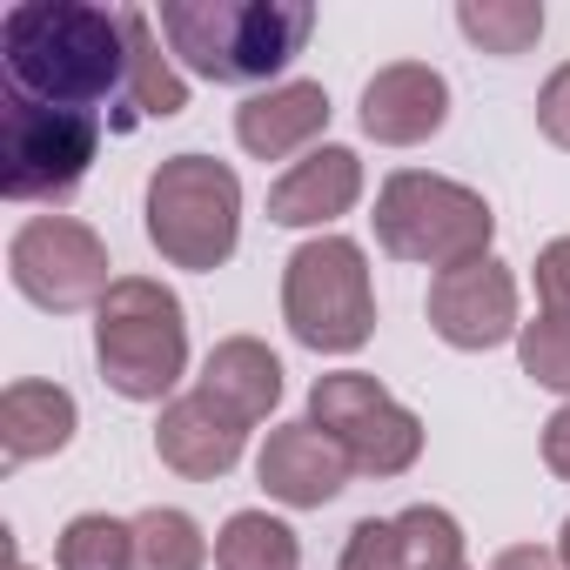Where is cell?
Listing matches in <instances>:
<instances>
[{
    "label": "cell",
    "instance_id": "cell-16",
    "mask_svg": "<svg viewBox=\"0 0 570 570\" xmlns=\"http://www.w3.org/2000/svg\"><path fill=\"white\" fill-rule=\"evenodd\" d=\"M323 128H330V95H323V81H282V88L248 95V101L235 108V141H242L255 161L296 155V148H309Z\"/></svg>",
    "mask_w": 570,
    "mask_h": 570
},
{
    "label": "cell",
    "instance_id": "cell-8",
    "mask_svg": "<svg viewBox=\"0 0 570 570\" xmlns=\"http://www.w3.org/2000/svg\"><path fill=\"white\" fill-rule=\"evenodd\" d=\"M309 423L350 456L356 476H403L423 456V423L363 370L316 376L309 390Z\"/></svg>",
    "mask_w": 570,
    "mask_h": 570
},
{
    "label": "cell",
    "instance_id": "cell-19",
    "mask_svg": "<svg viewBox=\"0 0 570 570\" xmlns=\"http://www.w3.org/2000/svg\"><path fill=\"white\" fill-rule=\"evenodd\" d=\"M121 21H128V88H121V135L135 128V121H168V115H181L188 108V81L168 68V55L155 48V21L141 14V8H121Z\"/></svg>",
    "mask_w": 570,
    "mask_h": 570
},
{
    "label": "cell",
    "instance_id": "cell-21",
    "mask_svg": "<svg viewBox=\"0 0 570 570\" xmlns=\"http://www.w3.org/2000/svg\"><path fill=\"white\" fill-rule=\"evenodd\" d=\"M456 28H463L483 55L517 61V55H530V48L543 41V8H537V0H463V8H456Z\"/></svg>",
    "mask_w": 570,
    "mask_h": 570
},
{
    "label": "cell",
    "instance_id": "cell-23",
    "mask_svg": "<svg viewBox=\"0 0 570 570\" xmlns=\"http://www.w3.org/2000/svg\"><path fill=\"white\" fill-rule=\"evenodd\" d=\"M55 570H135V523L121 517H75L55 543Z\"/></svg>",
    "mask_w": 570,
    "mask_h": 570
},
{
    "label": "cell",
    "instance_id": "cell-27",
    "mask_svg": "<svg viewBox=\"0 0 570 570\" xmlns=\"http://www.w3.org/2000/svg\"><path fill=\"white\" fill-rule=\"evenodd\" d=\"M543 463H550V470L570 483V403H563V410L543 423Z\"/></svg>",
    "mask_w": 570,
    "mask_h": 570
},
{
    "label": "cell",
    "instance_id": "cell-9",
    "mask_svg": "<svg viewBox=\"0 0 570 570\" xmlns=\"http://www.w3.org/2000/svg\"><path fill=\"white\" fill-rule=\"evenodd\" d=\"M108 242L75 222V215H35L14 228L8 242V275L14 289L35 303V309H55V316H75V309H101V296L115 289L121 275H108Z\"/></svg>",
    "mask_w": 570,
    "mask_h": 570
},
{
    "label": "cell",
    "instance_id": "cell-10",
    "mask_svg": "<svg viewBox=\"0 0 570 570\" xmlns=\"http://www.w3.org/2000/svg\"><path fill=\"white\" fill-rule=\"evenodd\" d=\"M430 330L450 350H497V343H510L523 330L517 323V275L497 255L443 268L430 282Z\"/></svg>",
    "mask_w": 570,
    "mask_h": 570
},
{
    "label": "cell",
    "instance_id": "cell-30",
    "mask_svg": "<svg viewBox=\"0 0 570 570\" xmlns=\"http://www.w3.org/2000/svg\"><path fill=\"white\" fill-rule=\"evenodd\" d=\"M8 570H35V563H28V557H21V550H8Z\"/></svg>",
    "mask_w": 570,
    "mask_h": 570
},
{
    "label": "cell",
    "instance_id": "cell-20",
    "mask_svg": "<svg viewBox=\"0 0 570 570\" xmlns=\"http://www.w3.org/2000/svg\"><path fill=\"white\" fill-rule=\"evenodd\" d=\"M215 570H303V543L268 510H235L215 537Z\"/></svg>",
    "mask_w": 570,
    "mask_h": 570
},
{
    "label": "cell",
    "instance_id": "cell-1",
    "mask_svg": "<svg viewBox=\"0 0 570 570\" xmlns=\"http://www.w3.org/2000/svg\"><path fill=\"white\" fill-rule=\"evenodd\" d=\"M0 68L28 101L95 115L128 88V21L88 0H21L0 21Z\"/></svg>",
    "mask_w": 570,
    "mask_h": 570
},
{
    "label": "cell",
    "instance_id": "cell-25",
    "mask_svg": "<svg viewBox=\"0 0 570 570\" xmlns=\"http://www.w3.org/2000/svg\"><path fill=\"white\" fill-rule=\"evenodd\" d=\"M537 303L543 316H570V235H557L537 255Z\"/></svg>",
    "mask_w": 570,
    "mask_h": 570
},
{
    "label": "cell",
    "instance_id": "cell-15",
    "mask_svg": "<svg viewBox=\"0 0 570 570\" xmlns=\"http://www.w3.org/2000/svg\"><path fill=\"white\" fill-rule=\"evenodd\" d=\"M356 195H363L356 148H309L289 175L268 188V222H282V228H323V222L350 215Z\"/></svg>",
    "mask_w": 570,
    "mask_h": 570
},
{
    "label": "cell",
    "instance_id": "cell-3",
    "mask_svg": "<svg viewBox=\"0 0 570 570\" xmlns=\"http://www.w3.org/2000/svg\"><path fill=\"white\" fill-rule=\"evenodd\" d=\"M95 363L115 396L161 403L188 370V323L175 289H161L155 275H121L95 309Z\"/></svg>",
    "mask_w": 570,
    "mask_h": 570
},
{
    "label": "cell",
    "instance_id": "cell-17",
    "mask_svg": "<svg viewBox=\"0 0 570 570\" xmlns=\"http://www.w3.org/2000/svg\"><path fill=\"white\" fill-rule=\"evenodd\" d=\"M202 396H208L215 410H228L242 430H255V423L282 403V363H275V350L255 343V336L215 343L208 363H202Z\"/></svg>",
    "mask_w": 570,
    "mask_h": 570
},
{
    "label": "cell",
    "instance_id": "cell-2",
    "mask_svg": "<svg viewBox=\"0 0 570 570\" xmlns=\"http://www.w3.org/2000/svg\"><path fill=\"white\" fill-rule=\"evenodd\" d=\"M161 35L188 75L215 88H255L309 48L316 8L309 0H161Z\"/></svg>",
    "mask_w": 570,
    "mask_h": 570
},
{
    "label": "cell",
    "instance_id": "cell-22",
    "mask_svg": "<svg viewBox=\"0 0 570 570\" xmlns=\"http://www.w3.org/2000/svg\"><path fill=\"white\" fill-rule=\"evenodd\" d=\"M208 543L188 510H141L135 517V570H202Z\"/></svg>",
    "mask_w": 570,
    "mask_h": 570
},
{
    "label": "cell",
    "instance_id": "cell-14",
    "mask_svg": "<svg viewBox=\"0 0 570 570\" xmlns=\"http://www.w3.org/2000/svg\"><path fill=\"white\" fill-rule=\"evenodd\" d=\"M242 443H248V430H242L228 410H215L202 390H195V396H175V403L161 410V423H155V456H161L175 476H188V483L228 476V470L242 463Z\"/></svg>",
    "mask_w": 570,
    "mask_h": 570
},
{
    "label": "cell",
    "instance_id": "cell-28",
    "mask_svg": "<svg viewBox=\"0 0 570 570\" xmlns=\"http://www.w3.org/2000/svg\"><path fill=\"white\" fill-rule=\"evenodd\" d=\"M490 570H563V557L543 550V543H510V550H497Z\"/></svg>",
    "mask_w": 570,
    "mask_h": 570
},
{
    "label": "cell",
    "instance_id": "cell-13",
    "mask_svg": "<svg viewBox=\"0 0 570 570\" xmlns=\"http://www.w3.org/2000/svg\"><path fill=\"white\" fill-rule=\"evenodd\" d=\"M450 121V81L423 61H390L363 88V135L383 148H416Z\"/></svg>",
    "mask_w": 570,
    "mask_h": 570
},
{
    "label": "cell",
    "instance_id": "cell-7",
    "mask_svg": "<svg viewBox=\"0 0 570 570\" xmlns=\"http://www.w3.org/2000/svg\"><path fill=\"white\" fill-rule=\"evenodd\" d=\"M101 155V115L0 95V188L8 202H68Z\"/></svg>",
    "mask_w": 570,
    "mask_h": 570
},
{
    "label": "cell",
    "instance_id": "cell-4",
    "mask_svg": "<svg viewBox=\"0 0 570 570\" xmlns=\"http://www.w3.org/2000/svg\"><path fill=\"white\" fill-rule=\"evenodd\" d=\"M497 235V215L476 188L450 181V175H423V168H396L376 188V242L396 262H423V268H463L483 262Z\"/></svg>",
    "mask_w": 570,
    "mask_h": 570
},
{
    "label": "cell",
    "instance_id": "cell-11",
    "mask_svg": "<svg viewBox=\"0 0 570 570\" xmlns=\"http://www.w3.org/2000/svg\"><path fill=\"white\" fill-rule=\"evenodd\" d=\"M343 570H470V557L450 510L410 503L403 517H363L343 543Z\"/></svg>",
    "mask_w": 570,
    "mask_h": 570
},
{
    "label": "cell",
    "instance_id": "cell-5",
    "mask_svg": "<svg viewBox=\"0 0 570 570\" xmlns=\"http://www.w3.org/2000/svg\"><path fill=\"white\" fill-rule=\"evenodd\" d=\"M282 323L316 356H350L376 336L370 262L350 235H316L282 262Z\"/></svg>",
    "mask_w": 570,
    "mask_h": 570
},
{
    "label": "cell",
    "instance_id": "cell-29",
    "mask_svg": "<svg viewBox=\"0 0 570 570\" xmlns=\"http://www.w3.org/2000/svg\"><path fill=\"white\" fill-rule=\"evenodd\" d=\"M557 557H563V570H570V523H563V537H557Z\"/></svg>",
    "mask_w": 570,
    "mask_h": 570
},
{
    "label": "cell",
    "instance_id": "cell-18",
    "mask_svg": "<svg viewBox=\"0 0 570 570\" xmlns=\"http://www.w3.org/2000/svg\"><path fill=\"white\" fill-rule=\"evenodd\" d=\"M75 423L81 416L61 383H8V396H0V456H8V470L55 456L75 443Z\"/></svg>",
    "mask_w": 570,
    "mask_h": 570
},
{
    "label": "cell",
    "instance_id": "cell-6",
    "mask_svg": "<svg viewBox=\"0 0 570 570\" xmlns=\"http://www.w3.org/2000/svg\"><path fill=\"white\" fill-rule=\"evenodd\" d=\"M148 242L168 268H222L242 242V181L228 161L175 155L148 175Z\"/></svg>",
    "mask_w": 570,
    "mask_h": 570
},
{
    "label": "cell",
    "instance_id": "cell-24",
    "mask_svg": "<svg viewBox=\"0 0 570 570\" xmlns=\"http://www.w3.org/2000/svg\"><path fill=\"white\" fill-rule=\"evenodd\" d=\"M517 356H523V376L570 396V316H537L517 330Z\"/></svg>",
    "mask_w": 570,
    "mask_h": 570
},
{
    "label": "cell",
    "instance_id": "cell-26",
    "mask_svg": "<svg viewBox=\"0 0 570 570\" xmlns=\"http://www.w3.org/2000/svg\"><path fill=\"white\" fill-rule=\"evenodd\" d=\"M537 128H543V141L570 148V61L543 81V95H537Z\"/></svg>",
    "mask_w": 570,
    "mask_h": 570
},
{
    "label": "cell",
    "instance_id": "cell-12",
    "mask_svg": "<svg viewBox=\"0 0 570 570\" xmlns=\"http://www.w3.org/2000/svg\"><path fill=\"white\" fill-rule=\"evenodd\" d=\"M255 476H262V490H268L275 503H289V510H323V503L343 497V483H350L356 470H350V456H343L316 423H282V430H268V443H262V456H255Z\"/></svg>",
    "mask_w": 570,
    "mask_h": 570
}]
</instances>
